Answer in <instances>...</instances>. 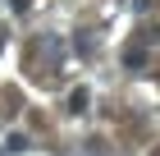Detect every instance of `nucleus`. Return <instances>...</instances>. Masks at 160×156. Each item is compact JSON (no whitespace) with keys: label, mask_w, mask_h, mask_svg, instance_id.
I'll return each instance as SVG.
<instances>
[{"label":"nucleus","mask_w":160,"mask_h":156,"mask_svg":"<svg viewBox=\"0 0 160 156\" xmlns=\"http://www.w3.org/2000/svg\"><path fill=\"white\" fill-rule=\"evenodd\" d=\"M87 106H92V92H87V87H73V92H69V110H73V115H82Z\"/></svg>","instance_id":"nucleus-1"},{"label":"nucleus","mask_w":160,"mask_h":156,"mask_svg":"<svg viewBox=\"0 0 160 156\" xmlns=\"http://www.w3.org/2000/svg\"><path fill=\"white\" fill-rule=\"evenodd\" d=\"M123 64H128V69H147V51H142V46H128V51H123Z\"/></svg>","instance_id":"nucleus-2"},{"label":"nucleus","mask_w":160,"mask_h":156,"mask_svg":"<svg viewBox=\"0 0 160 156\" xmlns=\"http://www.w3.org/2000/svg\"><path fill=\"white\" fill-rule=\"evenodd\" d=\"M0 147H5V152H28V133H9Z\"/></svg>","instance_id":"nucleus-3"},{"label":"nucleus","mask_w":160,"mask_h":156,"mask_svg":"<svg viewBox=\"0 0 160 156\" xmlns=\"http://www.w3.org/2000/svg\"><path fill=\"white\" fill-rule=\"evenodd\" d=\"M14 9H18V14H28V9H32V0H14Z\"/></svg>","instance_id":"nucleus-4"},{"label":"nucleus","mask_w":160,"mask_h":156,"mask_svg":"<svg viewBox=\"0 0 160 156\" xmlns=\"http://www.w3.org/2000/svg\"><path fill=\"white\" fill-rule=\"evenodd\" d=\"M0 156H5V147H0Z\"/></svg>","instance_id":"nucleus-5"}]
</instances>
